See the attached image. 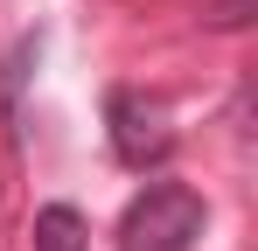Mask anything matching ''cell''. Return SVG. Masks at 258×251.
Segmentation results:
<instances>
[{
	"mask_svg": "<svg viewBox=\"0 0 258 251\" xmlns=\"http://www.w3.org/2000/svg\"><path fill=\"white\" fill-rule=\"evenodd\" d=\"M105 133H112V154L119 167L133 174H154V167H168L174 154V126H168V98H154V91H105Z\"/></svg>",
	"mask_w": 258,
	"mask_h": 251,
	"instance_id": "obj_2",
	"label": "cell"
},
{
	"mask_svg": "<svg viewBox=\"0 0 258 251\" xmlns=\"http://www.w3.org/2000/svg\"><path fill=\"white\" fill-rule=\"evenodd\" d=\"M210 223V203L188 181H147L119 216V251H188Z\"/></svg>",
	"mask_w": 258,
	"mask_h": 251,
	"instance_id": "obj_1",
	"label": "cell"
},
{
	"mask_svg": "<svg viewBox=\"0 0 258 251\" xmlns=\"http://www.w3.org/2000/svg\"><path fill=\"white\" fill-rule=\"evenodd\" d=\"M35 251H91V230L70 203H49L35 216Z\"/></svg>",
	"mask_w": 258,
	"mask_h": 251,
	"instance_id": "obj_3",
	"label": "cell"
},
{
	"mask_svg": "<svg viewBox=\"0 0 258 251\" xmlns=\"http://www.w3.org/2000/svg\"><path fill=\"white\" fill-rule=\"evenodd\" d=\"M251 7H258V0H210V7H203V21L223 28V35H237V28H251Z\"/></svg>",
	"mask_w": 258,
	"mask_h": 251,
	"instance_id": "obj_4",
	"label": "cell"
}]
</instances>
